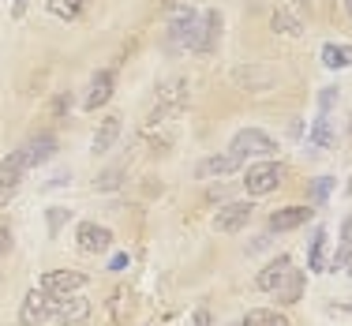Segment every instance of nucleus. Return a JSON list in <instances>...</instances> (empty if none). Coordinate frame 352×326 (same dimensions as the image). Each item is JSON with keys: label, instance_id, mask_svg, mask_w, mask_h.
<instances>
[{"label": "nucleus", "instance_id": "3", "mask_svg": "<svg viewBox=\"0 0 352 326\" xmlns=\"http://www.w3.org/2000/svg\"><path fill=\"white\" fill-rule=\"evenodd\" d=\"M281 177H285V165H278V162H258V165H251V169H248L244 188H248V195H270V191L281 184Z\"/></svg>", "mask_w": 352, "mask_h": 326}, {"label": "nucleus", "instance_id": "31", "mask_svg": "<svg viewBox=\"0 0 352 326\" xmlns=\"http://www.w3.org/2000/svg\"><path fill=\"white\" fill-rule=\"evenodd\" d=\"M109 270H128V255H113V263H109Z\"/></svg>", "mask_w": 352, "mask_h": 326}, {"label": "nucleus", "instance_id": "13", "mask_svg": "<svg viewBox=\"0 0 352 326\" xmlns=\"http://www.w3.org/2000/svg\"><path fill=\"white\" fill-rule=\"evenodd\" d=\"M113 87H116V75L109 72V68H105V72H98V75H94V83H90V94L82 98V105H87L90 113H98V109H102L109 98H113Z\"/></svg>", "mask_w": 352, "mask_h": 326}, {"label": "nucleus", "instance_id": "7", "mask_svg": "<svg viewBox=\"0 0 352 326\" xmlns=\"http://www.w3.org/2000/svg\"><path fill=\"white\" fill-rule=\"evenodd\" d=\"M82 285H87V274H79V270H49L38 281V289L53 292V296H68V292L82 289Z\"/></svg>", "mask_w": 352, "mask_h": 326}, {"label": "nucleus", "instance_id": "27", "mask_svg": "<svg viewBox=\"0 0 352 326\" xmlns=\"http://www.w3.org/2000/svg\"><path fill=\"white\" fill-rule=\"evenodd\" d=\"M333 270H338V266H345V270L352 274V252H349V248H341V252H333ZM330 266H326V270H330Z\"/></svg>", "mask_w": 352, "mask_h": 326}, {"label": "nucleus", "instance_id": "22", "mask_svg": "<svg viewBox=\"0 0 352 326\" xmlns=\"http://www.w3.org/2000/svg\"><path fill=\"white\" fill-rule=\"evenodd\" d=\"M23 184V173H12V169H0V206H8L15 199V191H19Z\"/></svg>", "mask_w": 352, "mask_h": 326}, {"label": "nucleus", "instance_id": "36", "mask_svg": "<svg viewBox=\"0 0 352 326\" xmlns=\"http://www.w3.org/2000/svg\"><path fill=\"white\" fill-rule=\"evenodd\" d=\"M232 326H244V323H232Z\"/></svg>", "mask_w": 352, "mask_h": 326}, {"label": "nucleus", "instance_id": "29", "mask_svg": "<svg viewBox=\"0 0 352 326\" xmlns=\"http://www.w3.org/2000/svg\"><path fill=\"white\" fill-rule=\"evenodd\" d=\"M330 184H333L330 177H322V180H318V184H315V203H318V206H322V203H326V195H330Z\"/></svg>", "mask_w": 352, "mask_h": 326}, {"label": "nucleus", "instance_id": "35", "mask_svg": "<svg viewBox=\"0 0 352 326\" xmlns=\"http://www.w3.org/2000/svg\"><path fill=\"white\" fill-rule=\"evenodd\" d=\"M349 195H352V180H349Z\"/></svg>", "mask_w": 352, "mask_h": 326}, {"label": "nucleus", "instance_id": "4", "mask_svg": "<svg viewBox=\"0 0 352 326\" xmlns=\"http://www.w3.org/2000/svg\"><path fill=\"white\" fill-rule=\"evenodd\" d=\"M217 38H221V12H203L195 19V34H191V53H214Z\"/></svg>", "mask_w": 352, "mask_h": 326}, {"label": "nucleus", "instance_id": "32", "mask_svg": "<svg viewBox=\"0 0 352 326\" xmlns=\"http://www.w3.org/2000/svg\"><path fill=\"white\" fill-rule=\"evenodd\" d=\"M229 195V188H225V184H217V188H210V199H225Z\"/></svg>", "mask_w": 352, "mask_h": 326}, {"label": "nucleus", "instance_id": "15", "mask_svg": "<svg viewBox=\"0 0 352 326\" xmlns=\"http://www.w3.org/2000/svg\"><path fill=\"white\" fill-rule=\"evenodd\" d=\"M180 105H188V83L184 79H169V83H162L157 87V109H180Z\"/></svg>", "mask_w": 352, "mask_h": 326}, {"label": "nucleus", "instance_id": "1", "mask_svg": "<svg viewBox=\"0 0 352 326\" xmlns=\"http://www.w3.org/2000/svg\"><path fill=\"white\" fill-rule=\"evenodd\" d=\"M53 154H56V139H53V135H34V139H27L19 150H12V154L0 162V169L30 173V169H38L41 162H49Z\"/></svg>", "mask_w": 352, "mask_h": 326}, {"label": "nucleus", "instance_id": "6", "mask_svg": "<svg viewBox=\"0 0 352 326\" xmlns=\"http://www.w3.org/2000/svg\"><path fill=\"white\" fill-rule=\"evenodd\" d=\"M53 315V292L45 289H30L27 296H23V307H19V323L23 326H41Z\"/></svg>", "mask_w": 352, "mask_h": 326}, {"label": "nucleus", "instance_id": "10", "mask_svg": "<svg viewBox=\"0 0 352 326\" xmlns=\"http://www.w3.org/2000/svg\"><path fill=\"white\" fill-rule=\"evenodd\" d=\"M75 240H79L82 252H109L113 248V232L105 229V225L98 221H79V229H75Z\"/></svg>", "mask_w": 352, "mask_h": 326}, {"label": "nucleus", "instance_id": "11", "mask_svg": "<svg viewBox=\"0 0 352 326\" xmlns=\"http://www.w3.org/2000/svg\"><path fill=\"white\" fill-rule=\"evenodd\" d=\"M251 214H255L251 203H225L221 210H217V217H214V229L217 232H240L251 221Z\"/></svg>", "mask_w": 352, "mask_h": 326}, {"label": "nucleus", "instance_id": "19", "mask_svg": "<svg viewBox=\"0 0 352 326\" xmlns=\"http://www.w3.org/2000/svg\"><path fill=\"white\" fill-rule=\"evenodd\" d=\"M304 285H307V278H304L300 270H292V274H289V281H285V285L274 292V296H278L281 304H296V300L304 296Z\"/></svg>", "mask_w": 352, "mask_h": 326}, {"label": "nucleus", "instance_id": "21", "mask_svg": "<svg viewBox=\"0 0 352 326\" xmlns=\"http://www.w3.org/2000/svg\"><path fill=\"white\" fill-rule=\"evenodd\" d=\"M244 326H289V323H285V315L270 312V307H251Z\"/></svg>", "mask_w": 352, "mask_h": 326}, {"label": "nucleus", "instance_id": "8", "mask_svg": "<svg viewBox=\"0 0 352 326\" xmlns=\"http://www.w3.org/2000/svg\"><path fill=\"white\" fill-rule=\"evenodd\" d=\"M240 165H244V157L240 154H210V157H203V162H199V177L203 180H217V177H232V173H240Z\"/></svg>", "mask_w": 352, "mask_h": 326}, {"label": "nucleus", "instance_id": "23", "mask_svg": "<svg viewBox=\"0 0 352 326\" xmlns=\"http://www.w3.org/2000/svg\"><path fill=\"white\" fill-rule=\"evenodd\" d=\"M82 4H87V0H49V12H53L56 19H75Z\"/></svg>", "mask_w": 352, "mask_h": 326}, {"label": "nucleus", "instance_id": "26", "mask_svg": "<svg viewBox=\"0 0 352 326\" xmlns=\"http://www.w3.org/2000/svg\"><path fill=\"white\" fill-rule=\"evenodd\" d=\"M8 252H12V225L0 221V263L8 259Z\"/></svg>", "mask_w": 352, "mask_h": 326}, {"label": "nucleus", "instance_id": "5", "mask_svg": "<svg viewBox=\"0 0 352 326\" xmlns=\"http://www.w3.org/2000/svg\"><path fill=\"white\" fill-rule=\"evenodd\" d=\"M53 319L60 326H82L90 319V300L75 296V292H68V296H53Z\"/></svg>", "mask_w": 352, "mask_h": 326}, {"label": "nucleus", "instance_id": "30", "mask_svg": "<svg viewBox=\"0 0 352 326\" xmlns=\"http://www.w3.org/2000/svg\"><path fill=\"white\" fill-rule=\"evenodd\" d=\"M68 105H72V98H68V94H60V98H56V102H53V113L60 116V113H64V109H68Z\"/></svg>", "mask_w": 352, "mask_h": 326}, {"label": "nucleus", "instance_id": "24", "mask_svg": "<svg viewBox=\"0 0 352 326\" xmlns=\"http://www.w3.org/2000/svg\"><path fill=\"white\" fill-rule=\"evenodd\" d=\"M333 143V135H330V116H318L315 120V128H311V146H330Z\"/></svg>", "mask_w": 352, "mask_h": 326}, {"label": "nucleus", "instance_id": "20", "mask_svg": "<svg viewBox=\"0 0 352 326\" xmlns=\"http://www.w3.org/2000/svg\"><path fill=\"white\" fill-rule=\"evenodd\" d=\"M274 30H278V34H289V38H300L304 34V27H300V19L292 12H285V8H278V12H274Z\"/></svg>", "mask_w": 352, "mask_h": 326}, {"label": "nucleus", "instance_id": "33", "mask_svg": "<svg viewBox=\"0 0 352 326\" xmlns=\"http://www.w3.org/2000/svg\"><path fill=\"white\" fill-rule=\"evenodd\" d=\"M341 240H345V244H349V240H352V217H349V221H345V229H341Z\"/></svg>", "mask_w": 352, "mask_h": 326}, {"label": "nucleus", "instance_id": "2", "mask_svg": "<svg viewBox=\"0 0 352 326\" xmlns=\"http://www.w3.org/2000/svg\"><path fill=\"white\" fill-rule=\"evenodd\" d=\"M274 150H278V143L263 128H244L232 135V154H240V157H270Z\"/></svg>", "mask_w": 352, "mask_h": 326}, {"label": "nucleus", "instance_id": "28", "mask_svg": "<svg viewBox=\"0 0 352 326\" xmlns=\"http://www.w3.org/2000/svg\"><path fill=\"white\" fill-rule=\"evenodd\" d=\"M64 221H68V210H64V206H53V210H49V232H56Z\"/></svg>", "mask_w": 352, "mask_h": 326}, {"label": "nucleus", "instance_id": "25", "mask_svg": "<svg viewBox=\"0 0 352 326\" xmlns=\"http://www.w3.org/2000/svg\"><path fill=\"white\" fill-rule=\"evenodd\" d=\"M120 184H124V169H120V165H113V169H105L102 177L94 180V188L98 191H113V188H120Z\"/></svg>", "mask_w": 352, "mask_h": 326}, {"label": "nucleus", "instance_id": "16", "mask_svg": "<svg viewBox=\"0 0 352 326\" xmlns=\"http://www.w3.org/2000/svg\"><path fill=\"white\" fill-rule=\"evenodd\" d=\"M116 139H120V116H105L102 124H98V131H94V154H109V150L116 146Z\"/></svg>", "mask_w": 352, "mask_h": 326}, {"label": "nucleus", "instance_id": "9", "mask_svg": "<svg viewBox=\"0 0 352 326\" xmlns=\"http://www.w3.org/2000/svg\"><path fill=\"white\" fill-rule=\"evenodd\" d=\"M292 270H296V266H292V259H289V255H278L274 263H266L263 270H258L255 285L263 289V292H278L285 281H289V274H292Z\"/></svg>", "mask_w": 352, "mask_h": 326}, {"label": "nucleus", "instance_id": "34", "mask_svg": "<svg viewBox=\"0 0 352 326\" xmlns=\"http://www.w3.org/2000/svg\"><path fill=\"white\" fill-rule=\"evenodd\" d=\"M345 8H349V15H352V0H345Z\"/></svg>", "mask_w": 352, "mask_h": 326}, {"label": "nucleus", "instance_id": "14", "mask_svg": "<svg viewBox=\"0 0 352 326\" xmlns=\"http://www.w3.org/2000/svg\"><path fill=\"white\" fill-rule=\"evenodd\" d=\"M315 206H285V210H274L270 214V229L274 232H289V229H300V225L311 217Z\"/></svg>", "mask_w": 352, "mask_h": 326}, {"label": "nucleus", "instance_id": "18", "mask_svg": "<svg viewBox=\"0 0 352 326\" xmlns=\"http://www.w3.org/2000/svg\"><path fill=\"white\" fill-rule=\"evenodd\" d=\"M307 270L322 274L326 270V229H315L311 248H307Z\"/></svg>", "mask_w": 352, "mask_h": 326}, {"label": "nucleus", "instance_id": "17", "mask_svg": "<svg viewBox=\"0 0 352 326\" xmlns=\"http://www.w3.org/2000/svg\"><path fill=\"white\" fill-rule=\"evenodd\" d=\"M322 64L330 72H341V68H352V45H345V41H326L322 45Z\"/></svg>", "mask_w": 352, "mask_h": 326}, {"label": "nucleus", "instance_id": "12", "mask_svg": "<svg viewBox=\"0 0 352 326\" xmlns=\"http://www.w3.org/2000/svg\"><path fill=\"white\" fill-rule=\"evenodd\" d=\"M195 19H199V15L191 12V8H184V12H176L173 19H169V45H173V49H191Z\"/></svg>", "mask_w": 352, "mask_h": 326}]
</instances>
